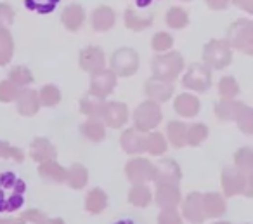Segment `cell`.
<instances>
[{
  "mask_svg": "<svg viewBox=\"0 0 253 224\" xmlns=\"http://www.w3.org/2000/svg\"><path fill=\"white\" fill-rule=\"evenodd\" d=\"M26 184L14 172L0 174V214L16 212L25 203Z\"/></svg>",
  "mask_w": 253,
  "mask_h": 224,
  "instance_id": "1",
  "label": "cell"
},
{
  "mask_svg": "<svg viewBox=\"0 0 253 224\" xmlns=\"http://www.w3.org/2000/svg\"><path fill=\"white\" fill-rule=\"evenodd\" d=\"M215 115L224 122H236L245 134H253V112L248 105L236 99H220L215 105Z\"/></svg>",
  "mask_w": 253,
  "mask_h": 224,
  "instance_id": "2",
  "label": "cell"
},
{
  "mask_svg": "<svg viewBox=\"0 0 253 224\" xmlns=\"http://www.w3.org/2000/svg\"><path fill=\"white\" fill-rule=\"evenodd\" d=\"M151 70L153 78L173 84L184 70V57L177 51H169V53L158 54V56L153 57Z\"/></svg>",
  "mask_w": 253,
  "mask_h": 224,
  "instance_id": "3",
  "label": "cell"
},
{
  "mask_svg": "<svg viewBox=\"0 0 253 224\" xmlns=\"http://www.w3.org/2000/svg\"><path fill=\"white\" fill-rule=\"evenodd\" d=\"M220 186L225 196H252L253 195V175H245L236 167H224L220 174Z\"/></svg>",
  "mask_w": 253,
  "mask_h": 224,
  "instance_id": "4",
  "label": "cell"
},
{
  "mask_svg": "<svg viewBox=\"0 0 253 224\" xmlns=\"http://www.w3.org/2000/svg\"><path fill=\"white\" fill-rule=\"evenodd\" d=\"M225 42L231 49L252 56L253 54V23L250 19H238L227 28Z\"/></svg>",
  "mask_w": 253,
  "mask_h": 224,
  "instance_id": "5",
  "label": "cell"
},
{
  "mask_svg": "<svg viewBox=\"0 0 253 224\" xmlns=\"http://www.w3.org/2000/svg\"><path fill=\"white\" fill-rule=\"evenodd\" d=\"M232 61V49L225 39H215L205 46L203 49V64L210 70H224Z\"/></svg>",
  "mask_w": 253,
  "mask_h": 224,
  "instance_id": "6",
  "label": "cell"
},
{
  "mask_svg": "<svg viewBox=\"0 0 253 224\" xmlns=\"http://www.w3.org/2000/svg\"><path fill=\"white\" fill-rule=\"evenodd\" d=\"M132 118H134V129L146 134V132H153L162 123L163 113L158 103L144 101L135 108Z\"/></svg>",
  "mask_w": 253,
  "mask_h": 224,
  "instance_id": "7",
  "label": "cell"
},
{
  "mask_svg": "<svg viewBox=\"0 0 253 224\" xmlns=\"http://www.w3.org/2000/svg\"><path fill=\"white\" fill-rule=\"evenodd\" d=\"M109 70L116 77H132L139 70V54L132 47H120L111 54Z\"/></svg>",
  "mask_w": 253,
  "mask_h": 224,
  "instance_id": "8",
  "label": "cell"
},
{
  "mask_svg": "<svg viewBox=\"0 0 253 224\" xmlns=\"http://www.w3.org/2000/svg\"><path fill=\"white\" fill-rule=\"evenodd\" d=\"M182 85L194 92H207L211 87V70L203 63H193L182 77Z\"/></svg>",
  "mask_w": 253,
  "mask_h": 224,
  "instance_id": "9",
  "label": "cell"
},
{
  "mask_svg": "<svg viewBox=\"0 0 253 224\" xmlns=\"http://www.w3.org/2000/svg\"><path fill=\"white\" fill-rule=\"evenodd\" d=\"M182 177V172H180V167L175 160L172 158H163L160 160L156 165H153V175L151 181H155L158 186L162 184H173L177 186Z\"/></svg>",
  "mask_w": 253,
  "mask_h": 224,
  "instance_id": "10",
  "label": "cell"
},
{
  "mask_svg": "<svg viewBox=\"0 0 253 224\" xmlns=\"http://www.w3.org/2000/svg\"><path fill=\"white\" fill-rule=\"evenodd\" d=\"M115 87H116V75L111 70L104 68V70H99L95 73H92L88 94L94 96V98L104 99L115 91Z\"/></svg>",
  "mask_w": 253,
  "mask_h": 224,
  "instance_id": "11",
  "label": "cell"
},
{
  "mask_svg": "<svg viewBox=\"0 0 253 224\" xmlns=\"http://www.w3.org/2000/svg\"><path fill=\"white\" fill-rule=\"evenodd\" d=\"M125 175L132 184H146L151 181L153 175V164L148 158H132L125 165Z\"/></svg>",
  "mask_w": 253,
  "mask_h": 224,
  "instance_id": "12",
  "label": "cell"
},
{
  "mask_svg": "<svg viewBox=\"0 0 253 224\" xmlns=\"http://www.w3.org/2000/svg\"><path fill=\"white\" fill-rule=\"evenodd\" d=\"M128 120V106L125 103L120 101H109L104 105L101 115V122L104 127H111V129H120L123 127Z\"/></svg>",
  "mask_w": 253,
  "mask_h": 224,
  "instance_id": "13",
  "label": "cell"
},
{
  "mask_svg": "<svg viewBox=\"0 0 253 224\" xmlns=\"http://www.w3.org/2000/svg\"><path fill=\"white\" fill-rule=\"evenodd\" d=\"M80 68L87 73H95L99 70L106 68V56L104 51L97 46H88L80 51V57H78Z\"/></svg>",
  "mask_w": 253,
  "mask_h": 224,
  "instance_id": "14",
  "label": "cell"
},
{
  "mask_svg": "<svg viewBox=\"0 0 253 224\" xmlns=\"http://www.w3.org/2000/svg\"><path fill=\"white\" fill-rule=\"evenodd\" d=\"M182 212L180 216H184V219L189 221L191 224H203L207 221L203 212V203H201V193L193 191L182 200Z\"/></svg>",
  "mask_w": 253,
  "mask_h": 224,
  "instance_id": "15",
  "label": "cell"
},
{
  "mask_svg": "<svg viewBox=\"0 0 253 224\" xmlns=\"http://www.w3.org/2000/svg\"><path fill=\"white\" fill-rule=\"evenodd\" d=\"M173 84L170 82H163V80H158V78H149L144 85V92L148 96V101H153V103H167L170 98L173 96Z\"/></svg>",
  "mask_w": 253,
  "mask_h": 224,
  "instance_id": "16",
  "label": "cell"
},
{
  "mask_svg": "<svg viewBox=\"0 0 253 224\" xmlns=\"http://www.w3.org/2000/svg\"><path fill=\"white\" fill-rule=\"evenodd\" d=\"M120 144H122L123 151L128 155H142L146 153V134L132 129L123 130L122 137H120Z\"/></svg>",
  "mask_w": 253,
  "mask_h": 224,
  "instance_id": "17",
  "label": "cell"
},
{
  "mask_svg": "<svg viewBox=\"0 0 253 224\" xmlns=\"http://www.w3.org/2000/svg\"><path fill=\"white\" fill-rule=\"evenodd\" d=\"M155 202L162 209H177L180 205V202H182V193H180L179 186L162 184L156 188Z\"/></svg>",
  "mask_w": 253,
  "mask_h": 224,
  "instance_id": "18",
  "label": "cell"
},
{
  "mask_svg": "<svg viewBox=\"0 0 253 224\" xmlns=\"http://www.w3.org/2000/svg\"><path fill=\"white\" fill-rule=\"evenodd\" d=\"M16 108L21 116H33L39 113L40 110V101L39 94L33 89H21L19 96L16 98Z\"/></svg>",
  "mask_w": 253,
  "mask_h": 224,
  "instance_id": "19",
  "label": "cell"
},
{
  "mask_svg": "<svg viewBox=\"0 0 253 224\" xmlns=\"http://www.w3.org/2000/svg\"><path fill=\"white\" fill-rule=\"evenodd\" d=\"M30 155L35 162L43 164V162H50L57 157V150L49 139L45 137H35L30 144Z\"/></svg>",
  "mask_w": 253,
  "mask_h": 224,
  "instance_id": "20",
  "label": "cell"
},
{
  "mask_svg": "<svg viewBox=\"0 0 253 224\" xmlns=\"http://www.w3.org/2000/svg\"><path fill=\"white\" fill-rule=\"evenodd\" d=\"M173 110H175L177 115L184 116V118H193V116H196L198 113H200L201 103L196 96L184 92V94H179L175 98V101H173Z\"/></svg>",
  "mask_w": 253,
  "mask_h": 224,
  "instance_id": "21",
  "label": "cell"
},
{
  "mask_svg": "<svg viewBox=\"0 0 253 224\" xmlns=\"http://www.w3.org/2000/svg\"><path fill=\"white\" fill-rule=\"evenodd\" d=\"M201 203H203L205 217H222L227 210L225 198L220 193H205L201 195Z\"/></svg>",
  "mask_w": 253,
  "mask_h": 224,
  "instance_id": "22",
  "label": "cell"
},
{
  "mask_svg": "<svg viewBox=\"0 0 253 224\" xmlns=\"http://www.w3.org/2000/svg\"><path fill=\"white\" fill-rule=\"evenodd\" d=\"M90 23H92V28L95 32H108L115 26L116 23V14L111 7L108 5H99L94 12H92V18H90Z\"/></svg>",
  "mask_w": 253,
  "mask_h": 224,
  "instance_id": "23",
  "label": "cell"
},
{
  "mask_svg": "<svg viewBox=\"0 0 253 224\" xmlns=\"http://www.w3.org/2000/svg\"><path fill=\"white\" fill-rule=\"evenodd\" d=\"M61 21H63L64 28L70 32H78L85 21V11L80 4H71L61 14Z\"/></svg>",
  "mask_w": 253,
  "mask_h": 224,
  "instance_id": "24",
  "label": "cell"
},
{
  "mask_svg": "<svg viewBox=\"0 0 253 224\" xmlns=\"http://www.w3.org/2000/svg\"><path fill=\"white\" fill-rule=\"evenodd\" d=\"M39 174L42 179L50 182H64L66 181V168L59 165L56 160L39 164Z\"/></svg>",
  "mask_w": 253,
  "mask_h": 224,
  "instance_id": "25",
  "label": "cell"
},
{
  "mask_svg": "<svg viewBox=\"0 0 253 224\" xmlns=\"http://www.w3.org/2000/svg\"><path fill=\"white\" fill-rule=\"evenodd\" d=\"M80 130H82V136H84L85 139L92 141V143H101L106 137L104 123L97 118H88L87 122H84L80 125Z\"/></svg>",
  "mask_w": 253,
  "mask_h": 224,
  "instance_id": "26",
  "label": "cell"
},
{
  "mask_svg": "<svg viewBox=\"0 0 253 224\" xmlns=\"http://www.w3.org/2000/svg\"><path fill=\"white\" fill-rule=\"evenodd\" d=\"M108 207V195L101 188H94L85 196V210L90 214H101Z\"/></svg>",
  "mask_w": 253,
  "mask_h": 224,
  "instance_id": "27",
  "label": "cell"
},
{
  "mask_svg": "<svg viewBox=\"0 0 253 224\" xmlns=\"http://www.w3.org/2000/svg\"><path fill=\"white\" fill-rule=\"evenodd\" d=\"M123 21H125L126 28L132 30V32H142V30L149 28L153 25V16H141L132 7H128L123 14Z\"/></svg>",
  "mask_w": 253,
  "mask_h": 224,
  "instance_id": "28",
  "label": "cell"
},
{
  "mask_svg": "<svg viewBox=\"0 0 253 224\" xmlns=\"http://www.w3.org/2000/svg\"><path fill=\"white\" fill-rule=\"evenodd\" d=\"M66 182L73 189L85 188L88 182V170L82 164H73L70 168H66Z\"/></svg>",
  "mask_w": 253,
  "mask_h": 224,
  "instance_id": "29",
  "label": "cell"
},
{
  "mask_svg": "<svg viewBox=\"0 0 253 224\" xmlns=\"http://www.w3.org/2000/svg\"><path fill=\"white\" fill-rule=\"evenodd\" d=\"M104 105L106 101L104 99H99V98H94V96H84L80 99V112L84 113L87 118H97L101 120V115H102V110H104Z\"/></svg>",
  "mask_w": 253,
  "mask_h": 224,
  "instance_id": "30",
  "label": "cell"
},
{
  "mask_svg": "<svg viewBox=\"0 0 253 224\" xmlns=\"http://www.w3.org/2000/svg\"><path fill=\"white\" fill-rule=\"evenodd\" d=\"M153 202V193L146 184H134L128 191V203L139 209H144Z\"/></svg>",
  "mask_w": 253,
  "mask_h": 224,
  "instance_id": "31",
  "label": "cell"
},
{
  "mask_svg": "<svg viewBox=\"0 0 253 224\" xmlns=\"http://www.w3.org/2000/svg\"><path fill=\"white\" fill-rule=\"evenodd\" d=\"M186 129L187 125L180 120H172L167 125V137H169L170 144L173 148H182L186 146Z\"/></svg>",
  "mask_w": 253,
  "mask_h": 224,
  "instance_id": "32",
  "label": "cell"
},
{
  "mask_svg": "<svg viewBox=\"0 0 253 224\" xmlns=\"http://www.w3.org/2000/svg\"><path fill=\"white\" fill-rule=\"evenodd\" d=\"M167 148H169V141L162 132H149L146 136V153L153 155V157H162L165 155Z\"/></svg>",
  "mask_w": 253,
  "mask_h": 224,
  "instance_id": "33",
  "label": "cell"
},
{
  "mask_svg": "<svg viewBox=\"0 0 253 224\" xmlns=\"http://www.w3.org/2000/svg\"><path fill=\"white\" fill-rule=\"evenodd\" d=\"M234 167L245 175H253V150L248 146L239 148L234 155Z\"/></svg>",
  "mask_w": 253,
  "mask_h": 224,
  "instance_id": "34",
  "label": "cell"
},
{
  "mask_svg": "<svg viewBox=\"0 0 253 224\" xmlns=\"http://www.w3.org/2000/svg\"><path fill=\"white\" fill-rule=\"evenodd\" d=\"M12 54H14V39L9 30L0 28V66H5L12 59Z\"/></svg>",
  "mask_w": 253,
  "mask_h": 224,
  "instance_id": "35",
  "label": "cell"
},
{
  "mask_svg": "<svg viewBox=\"0 0 253 224\" xmlns=\"http://www.w3.org/2000/svg\"><path fill=\"white\" fill-rule=\"evenodd\" d=\"M165 23L172 30H182V28H186L187 23H189V14H187L182 7H172L167 11Z\"/></svg>",
  "mask_w": 253,
  "mask_h": 224,
  "instance_id": "36",
  "label": "cell"
},
{
  "mask_svg": "<svg viewBox=\"0 0 253 224\" xmlns=\"http://www.w3.org/2000/svg\"><path fill=\"white\" fill-rule=\"evenodd\" d=\"M39 101H40V106H49V108H52V106L59 105L61 103V98H63V94H61V91L56 87V85L49 84V85H43L42 89H40L39 92Z\"/></svg>",
  "mask_w": 253,
  "mask_h": 224,
  "instance_id": "37",
  "label": "cell"
},
{
  "mask_svg": "<svg viewBox=\"0 0 253 224\" xmlns=\"http://www.w3.org/2000/svg\"><path fill=\"white\" fill-rule=\"evenodd\" d=\"M208 137V127L205 123H191L186 129V144L189 146H200Z\"/></svg>",
  "mask_w": 253,
  "mask_h": 224,
  "instance_id": "38",
  "label": "cell"
},
{
  "mask_svg": "<svg viewBox=\"0 0 253 224\" xmlns=\"http://www.w3.org/2000/svg\"><path fill=\"white\" fill-rule=\"evenodd\" d=\"M9 82L16 85L19 89H26V85H30L33 82V73L26 66H14L9 71Z\"/></svg>",
  "mask_w": 253,
  "mask_h": 224,
  "instance_id": "39",
  "label": "cell"
},
{
  "mask_svg": "<svg viewBox=\"0 0 253 224\" xmlns=\"http://www.w3.org/2000/svg\"><path fill=\"white\" fill-rule=\"evenodd\" d=\"M218 94L222 99H234L239 94V85L234 77H222L218 82Z\"/></svg>",
  "mask_w": 253,
  "mask_h": 224,
  "instance_id": "40",
  "label": "cell"
},
{
  "mask_svg": "<svg viewBox=\"0 0 253 224\" xmlns=\"http://www.w3.org/2000/svg\"><path fill=\"white\" fill-rule=\"evenodd\" d=\"M173 46V37L170 35V33L167 32H158L153 35L151 39V49L155 51V53H169L170 49H172Z\"/></svg>",
  "mask_w": 253,
  "mask_h": 224,
  "instance_id": "41",
  "label": "cell"
},
{
  "mask_svg": "<svg viewBox=\"0 0 253 224\" xmlns=\"http://www.w3.org/2000/svg\"><path fill=\"white\" fill-rule=\"evenodd\" d=\"M57 2H59V0H25L26 9L40 12V14H49V12H52L54 9H56Z\"/></svg>",
  "mask_w": 253,
  "mask_h": 224,
  "instance_id": "42",
  "label": "cell"
},
{
  "mask_svg": "<svg viewBox=\"0 0 253 224\" xmlns=\"http://www.w3.org/2000/svg\"><path fill=\"white\" fill-rule=\"evenodd\" d=\"M21 89L16 87L12 82L9 80H2L0 82V103H12L16 101V98L19 96Z\"/></svg>",
  "mask_w": 253,
  "mask_h": 224,
  "instance_id": "43",
  "label": "cell"
},
{
  "mask_svg": "<svg viewBox=\"0 0 253 224\" xmlns=\"http://www.w3.org/2000/svg\"><path fill=\"white\" fill-rule=\"evenodd\" d=\"M0 158H11L16 162H23L25 160V153L19 148L9 144L7 141H0Z\"/></svg>",
  "mask_w": 253,
  "mask_h": 224,
  "instance_id": "44",
  "label": "cell"
},
{
  "mask_svg": "<svg viewBox=\"0 0 253 224\" xmlns=\"http://www.w3.org/2000/svg\"><path fill=\"white\" fill-rule=\"evenodd\" d=\"M158 224H182V216L177 209H162Z\"/></svg>",
  "mask_w": 253,
  "mask_h": 224,
  "instance_id": "45",
  "label": "cell"
},
{
  "mask_svg": "<svg viewBox=\"0 0 253 224\" xmlns=\"http://www.w3.org/2000/svg\"><path fill=\"white\" fill-rule=\"evenodd\" d=\"M14 9L9 4H0V28L7 30L14 23Z\"/></svg>",
  "mask_w": 253,
  "mask_h": 224,
  "instance_id": "46",
  "label": "cell"
},
{
  "mask_svg": "<svg viewBox=\"0 0 253 224\" xmlns=\"http://www.w3.org/2000/svg\"><path fill=\"white\" fill-rule=\"evenodd\" d=\"M19 219H21L25 224L26 223H30V224H42L43 221L47 219V216L42 212V210H39V209H30V210H26V212H23Z\"/></svg>",
  "mask_w": 253,
  "mask_h": 224,
  "instance_id": "47",
  "label": "cell"
},
{
  "mask_svg": "<svg viewBox=\"0 0 253 224\" xmlns=\"http://www.w3.org/2000/svg\"><path fill=\"white\" fill-rule=\"evenodd\" d=\"M229 2L231 0H207V5L211 11H224L229 7Z\"/></svg>",
  "mask_w": 253,
  "mask_h": 224,
  "instance_id": "48",
  "label": "cell"
},
{
  "mask_svg": "<svg viewBox=\"0 0 253 224\" xmlns=\"http://www.w3.org/2000/svg\"><path fill=\"white\" fill-rule=\"evenodd\" d=\"M231 2L236 5V7L241 9V11L248 12V14L253 12V0H231Z\"/></svg>",
  "mask_w": 253,
  "mask_h": 224,
  "instance_id": "49",
  "label": "cell"
},
{
  "mask_svg": "<svg viewBox=\"0 0 253 224\" xmlns=\"http://www.w3.org/2000/svg\"><path fill=\"white\" fill-rule=\"evenodd\" d=\"M0 224H25L18 217H0Z\"/></svg>",
  "mask_w": 253,
  "mask_h": 224,
  "instance_id": "50",
  "label": "cell"
},
{
  "mask_svg": "<svg viewBox=\"0 0 253 224\" xmlns=\"http://www.w3.org/2000/svg\"><path fill=\"white\" fill-rule=\"evenodd\" d=\"M42 224H66V223H64L63 219H59V217H52V219H49V217H47Z\"/></svg>",
  "mask_w": 253,
  "mask_h": 224,
  "instance_id": "51",
  "label": "cell"
},
{
  "mask_svg": "<svg viewBox=\"0 0 253 224\" xmlns=\"http://www.w3.org/2000/svg\"><path fill=\"white\" fill-rule=\"evenodd\" d=\"M116 224H132V223H130V221H118Z\"/></svg>",
  "mask_w": 253,
  "mask_h": 224,
  "instance_id": "52",
  "label": "cell"
},
{
  "mask_svg": "<svg viewBox=\"0 0 253 224\" xmlns=\"http://www.w3.org/2000/svg\"><path fill=\"white\" fill-rule=\"evenodd\" d=\"M215 224H232V223H225V221H218V223H215Z\"/></svg>",
  "mask_w": 253,
  "mask_h": 224,
  "instance_id": "53",
  "label": "cell"
},
{
  "mask_svg": "<svg viewBox=\"0 0 253 224\" xmlns=\"http://www.w3.org/2000/svg\"><path fill=\"white\" fill-rule=\"evenodd\" d=\"M184 2H187V0H184Z\"/></svg>",
  "mask_w": 253,
  "mask_h": 224,
  "instance_id": "54",
  "label": "cell"
}]
</instances>
